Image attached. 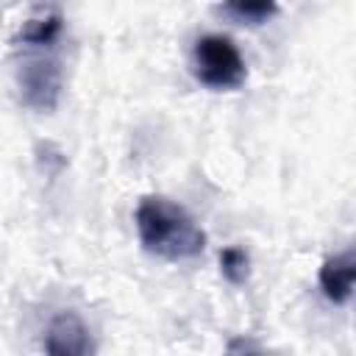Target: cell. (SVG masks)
Segmentation results:
<instances>
[{
    "instance_id": "cell-1",
    "label": "cell",
    "mask_w": 356,
    "mask_h": 356,
    "mask_svg": "<svg viewBox=\"0 0 356 356\" xmlns=\"http://www.w3.org/2000/svg\"><path fill=\"white\" fill-rule=\"evenodd\" d=\"M139 242L147 253L170 259V261H189L206 250V234L197 220L178 203L147 195L139 200L134 211Z\"/></svg>"
},
{
    "instance_id": "cell-2",
    "label": "cell",
    "mask_w": 356,
    "mask_h": 356,
    "mask_svg": "<svg viewBox=\"0 0 356 356\" xmlns=\"http://www.w3.org/2000/svg\"><path fill=\"white\" fill-rule=\"evenodd\" d=\"M192 70L195 78L209 89H239L248 78V67L242 53L228 36L206 33L195 42L192 50Z\"/></svg>"
},
{
    "instance_id": "cell-3",
    "label": "cell",
    "mask_w": 356,
    "mask_h": 356,
    "mask_svg": "<svg viewBox=\"0 0 356 356\" xmlns=\"http://www.w3.org/2000/svg\"><path fill=\"white\" fill-rule=\"evenodd\" d=\"M22 103L33 111H53L61 97V67L53 58H31L17 72Z\"/></svg>"
},
{
    "instance_id": "cell-4",
    "label": "cell",
    "mask_w": 356,
    "mask_h": 356,
    "mask_svg": "<svg viewBox=\"0 0 356 356\" xmlns=\"http://www.w3.org/2000/svg\"><path fill=\"white\" fill-rule=\"evenodd\" d=\"M42 350L53 356H86L95 350V342L89 337L86 323L75 312H61L50 320L42 339Z\"/></svg>"
},
{
    "instance_id": "cell-5",
    "label": "cell",
    "mask_w": 356,
    "mask_h": 356,
    "mask_svg": "<svg viewBox=\"0 0 356 356\" xmlns=\"http://www.w3.org/2000/svg\"><path fill=\"white\" fill-rule=\"evenodd\" d=\"M320 289L331 303H348L353 295V281H356V259L353 250L334 253L331 259L323 261L320 267Z\"/></svg>"
},
{
    "instance_id": "cell-6",
    "label": "cell",
    "mask_w": 356,
    "mask_h": 356,
    "mask_svg": "<svg viewBox=\"0 0 356 356\" xmlns=\"http://www.w3.org/2000/svg\"><path fill=\"white\" fill-rule=\"evenodd\" d=\"M58 33H61V14L53 11V14H42V17L28 19L22 25L17 42L31 44V47H47V44H53L58 39Z\"/></svg>"
},
{
    "instance_id": "cell-7",
    "label": "cell",
    "mask_w": 356,
    "mask_h": 356,
    "mask_svg": "<svg viewBox=\"0 0 356 356\" xmlns=\"http://www.w3.org/2000/svg\"><path fill=\"white\" fill-rule=\"evenodd\" d=\"M222 3L231 17L250 22V25H261V22L273 19L278 11V0H222Z\"/></svg>"
},
{
    "instance_id": "cell-8",
    "label": "cell",
    "mask_w": 356,
    "mask_h": 356,
    "mask_svg": "<svg viewBox=\"0 0 356 356\" xmlns=\"http://www.w3.org/2000/svg\"><path fill=\"white\" fill-rule=\"evenodd\" d=\"M248 253L242 248H225L220 253V270L231 284H242L248 278Z\"/></svg>"
}]
</instances>
